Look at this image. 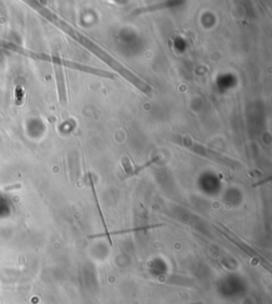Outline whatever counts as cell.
Listing matches in <instances>:
<instances>
[{
	"instance_id": "1",
	"label": "cell",
	"mask_w": 272,
	"mask_h": 304,
	"mask_svg": "<svg viewBox=\"0 0 272 304\" xmlns=\"http://www.w3.org/2000/svg\"><path fill=\"white\" fill-rule=\"evenodd\" d=\"M28 5H30V7H32L34 10H36L38 13H40L43 17H45L47 20H49L51 23L55 24V26H57L58 28H60L63 32H65L70 37H72L76 42L84 46L87 50H89L90 53L94 54L96 57H98L101 61L107 63V64L111 68H113L115 71H117L119 74H121L126 80H128L135 87H137L139 91H141L142 93H145L147 95H151L152 90L147 83H145L141 79H139L137 75H135L131 70H129L123 65H121L118 61H116L113 57H111L108 53H106L105 50L100 48L97 44L88 40L85 35L81 34L79 31L75 30L71 26H69L67 22H65L63 19L58 17L54 13V12H51L46 7L42 6L41 3H37V2H28Z\"/></svg>"
},
{
	"instance_id": "2",
	"label": "cell",
	"mask_w": 272,
	"mask_h": 304,
	"mask_svg": "<svg viewBox=\"0 0 272 304\" xmlns=\"http://www.w3.org/2000/svg\"><path fill=\"white\" fill-rule=\"evenodd\" d=\"M47 62H51L54 63V64H58L61 66H66L72 69H77V70H80V71H84L86 73H90V74H95L98 75V77H103V78H110V79H114L115 75L113 73H111L110 71L107 70H103V69H99V68H94V67H89V66H85L82 64H79V63H76V62H71L65 59H62L60 57H56V56H50L48 55V59Z\"/></svg>"
},
{
	"instance_id": "3",
	"label": "cell",
	"mask_w": 272,
	"mask_h": 304,
	"mask_svg": "<svg viewBox=\"0 0 272 304\" xmlns=\"http://www.w3.org/2000/svg\"><path fill=\"white\" fill-rule=\"evenodd\" d=\"M180 143L184 144V145H185L186 147H188L190 150H192L193 152H196V154L201 155V156H204V157L209 158V159H211V160H215V161H218V162H220V163H227V162H228L229 164L234 163L232 160H229L228 158H225L224 156H221L220 154H218V152H216V151H214V150H211V149L206 148V147H203V146H201V145L195 144L193 142L189 141L188 138H183V139H182V142H180Z\"/></svg>"
},
{
	"instance_id": "4",
	"label": "cell",
	"mask_w": 272,
	"mask_h": 304,
	"mask_svg": "<svg viewBox=\"0 0 272 304\" xmlns=\"http://www.w3.org/2000/svg\"><path fill=\"white\" fill-rule=\"evenodd\" d=\"M56 78H57V85H58V93H59V101L62 106H65L67 104V95L65 88V81H64V74L61 65H55Z\"/></svg>"
}]
</instances>
